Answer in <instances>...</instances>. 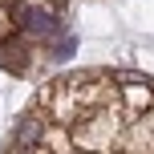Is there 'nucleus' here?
Here are the masks:
<instances>
[{"mask_svg": "<svg viewBox=\"0 0 154 154\" xmlns=\"http://www.w3.org/2000/svg\"><path fill=\"white\" fill-rule=\"evenodd\" d=\"M12 29L24 32V37L32 41H57L65 37L61 29V12H53V8H45L41 0H12Z\"/></svg>", "mask_w": 154, "mask_h": 154, "instance_id": "f257e3e1", "label": "nucleus"}, {"mask_svg": "<svg viewBox=\"0 0 154 154\" xmlns=\"http://www.w3.org/2000/svg\"><path fill=\"white\" fill-rule=\"evenodd\" d=\"M0 65H4V69H12V73H24V69H29V45L8 37L4 45H0Z\"/></svg>", "mask_w": 154, "mask_h": 154, "instance_id": "f03ea898", "label": "nucleus"}]
</instances>
